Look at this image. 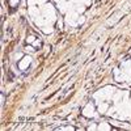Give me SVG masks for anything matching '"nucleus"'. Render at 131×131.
<instances>
[{"label":"nucleus","instance_id":"obj_8","mask_svg":"<svg viewBox=\"0 0 131 131\" xmlns=\"http://www.w3.org/2000/svg\"><path fill=\"white\" fill-rule=\"evenodd\" d=\"M26 41H28V43H34L35 42V37L34 35H29V37L26 38Z\"/></svg>","mask_w":131,"mask_h":131},{"label":"nucleus","instance_id":"obj_9","mask_svg":"<svg viewBox=\"0 0 131 131\" xmlns=\"http://www.w3.org/2000/svg\"><path fill=\"white\" fill-rule=\"evenodd\" d=\"M43 32L46 33V34H50V33H52V28L51 26H45L43 28Z\"/></svg>","mask_w":131,"mask_h":131},{"label":"nucleus","instance_id":"obj_6","mask_svg":"<svg viewBox=\"0 0 131 131\" xmlns=\"http://www.w3.org/2000/svg\"><path fill=\"white\" fill-rule=\"evenodd\" d=\"M84 9H85V8H84V5H83V4H77V5H76V12H77V13L84 12Z\"/></svg>","mask_w":131,"mask_h":131},{"label":"nucleus","instance_id":"obj_11","mask_svg":"<svg viewBox=\"0 0 131 131\" xmlns=\"http://www.w3.org/2000/svg\"><path fill=\"white\" fill-rule=\"evenodd\" d=\"M25 51H29V52H32V51H34V49H33L32 46H26V47H25Z\"/></svg>","mask_w":131,"mask_h":131},{"label":"nucleus","instance_id":"obj_17","mask_svg":"<svg viewBox=\"0 0 131 131\" xmlns=\"http://www.w3.org/2000/svg\"><path fill=\"white\" fill-rule=\"evenodd\" d=\"M55 1H57L58 4H59V3H63V1H66V0H55Z\"/></svg>","mask_w":131,"mask_h":131},{"label":"nucleus","instance_id":"obj_16","mask_svg":"<svg viewBox=\"0 0 131 131\" xmlns=\"http://www.w3.org/2000/svg\"><path fill=\"white\" fill-rule=\"evenodd\" d=\"M64 130H74V127H71V126H67V127H64Z\"/></svg>","mask_w":131,"mask_h":131},{"label":"nucleus","instance_id":"obj_5","mask_svg":"<svg viewBox=\"0 0 131 131\" xmlns=\"http://www.w3.org/2000/svg\"><path fill=\"white\" fill-rule=\"evenodd\" d=\"M29 12H30V15L33 16V17H35V15H37V13H40V11L37 9V8H34V7H32L29 9Z\"/></svg>","mask_w":131,"mask_h":131},{"label":"nucleus","instance_id":"obj_3","mask_svg":"<svg viewBox=\"0 0 131 131\" xmlns=\"http://www.w3.org/2000/svg\"><path fill=\"white\" fill-rule=\"evenodd\" d=\"M83 114H84L85 117H93V106H92L91 104L87 105V106L84 108V110H83Z\"/></svg>","mask_w":131,"mask_h":131},{"label":"nucleus","instance_id":"obj_14","mask_svg":"<svg viewBox=\"0 0 131 131\" xmlns=\"http://www.w3.org/2000/svg\"><path fill=\"white\" fill-rule=\"evenodd\" d=\"M21 57H22V54H21V52H17V54H16V59H20Z\"/></svg>","mask_w":131,"mask_h":131},{"label":"nucleus","instance_id":"obj_12","mask_svg":"<svg viewBox=\"0 0 131 131\" xmlns=\"http://www.w3.org/2000/svg\"><path fill=\"white\" fill-rule=\"evenodd\" d=\"M20 0H11V5H17Z\"/></svg>","mask_w":131,"mask_h":131},{"label":"nucleus","instance_id":"obj_10","mask_svg":"<svg viewBox=\"0 0 131 131\" xmlns=\"http://www.w3.org/2000/svg\"><path fill=\"white\" fill-rule=\"evenodd\" d=\"M35 3H37V0H28V4H29L30 7H33V5L35 4Z\"/></svg>","mask_w":131,"mask_h":131},{"label":"nucleus","instance_id":"obj_7","mask_svg":"<svg viewBox=\"0 0 131 131\" xmlns=\"http://www.w3.org/2000/svg\"><path fill=\"white\" fill-rule=\"evenodd\" d=\"M98 110L101 111V113H105V111L108 110V104H102V105H100Z\"/></svg>","mask_w":131,"mask_h":131},{"label":"nucleus","instance_id":"obj_2","mask_svg":"<svg viewBox=\"0 0 131 131\" xmlns=\"http://www.w3.org/2000/svg\"><path fill=\"white\" fill-rule=\"evenodd\" d=\"M30 63H32V58H30V57H24V58H22V60L20 62V64H18V67H20L21 69H25L30 64Z\"/></svg>","mask_w":131,"mask_h":131},{"label":"nucleus","instance_id":"obj_13","mask_svg":"<svg viewBox=\"0 0 131 131\" xmlns=\"http://www.w3.org/2000/svg\"><path fill=\"white\" fill-rule=\"evenodd\" d=\"M37 3L42 5V4H45V3H46V0H37Z\"/></svg>","mask_w":131,"mask_h":131},{"label":"nucleus","instance_id":"obj_4","mask_svg":"<svg viewBox=\"0 0 131 131\" xmlns=\"http://www.w3.org/2000/svg\"><path fill=\"white\" fill-rule=\"evenodd\" d=\"M72 5L71 4H66L64 1L63 3H59V9H60V12H67V9L68 8H71Z\"/></svg>","mask_w":131,"mask_h":131},{"label":"nucleus","instance_id":"obj_1","mask_svg":"<svg viewBox=\"0 0 131 131\" xmlns=\"http://www.w3.org/2000/svg\"><path fill=\"white\" fill-rule=\"evenodd\" d=\"M76 17H77V12L68 13V15H67V17H66L67 24H69V25H76V22H75V18H76Z\"/></svg>","mask_w":131,"mask_h":131},{"label":"nucleus","instance_id":"obj_15","mask_svg":"<svg viewBox=\"0 0 131 131\" xmlns=\"http://www.w3.org/2000/svg\"><path fill=\"white\" fill-rule=\"evenodd\" d=\"M83 22H84V17H80L79 18V24H83Z\"/></svg>","mask_w":131,"mask_h":131}]
</instances>
